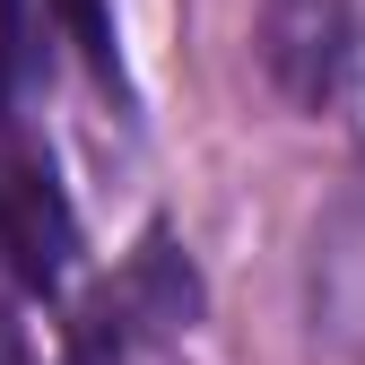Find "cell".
Masks as SVG:
<instances>
[{
  "instance_id": "1",
  "label": "cell",
  "mask_w": 365,
  "mask_h": 365,
  "mask_svg": "<svg viewBox=\"0 0 365 365\" xmlns=\"http://www.w3.org/2000/svg\"><path fill=\"white\" fill-rule=\"evenodd\" d=\"M356 9L348 0H261L252 18V61L296 113H322L356 78Z\"/></svg>"
},
{
  "instance_id": "2",
  "label": "cell",
  "mask_w": 365,
  "mask_h": 365,
  "mask_svg": "<svg viewBox=\"0 0 365 365\" xmlns=\"http://www.w3.org/2000/svg\"><path fill=\"white\" fill-rule=\"evenodd\" d=\"M304 365H365V200L313 226L304 261Z\"/></svg>"
},
{
  "instance_id": "3",
  "label": "cell",
  "mask_w": 365,
  "mask_h": 365,
  "mask_svg": "<svg viewBox=\"0 0 365 365\" xmlns=\"http://www.w3.org/2000/svg\"><path fill=\"white\" fill-rule=\"evenodd\" d=\"M78 252V226L61 209V192L26 165H0V261L18 269L26 287H61Z\"/></svg>"
},
{
  "instance_id": "4",
  "label": "cell",
  "mask_w": 365,
  "mask_h": 365,
  "mask_svg": "<svg viewBox=\"0 0 365 365\" xmlns=\"http://www.w3.org/2000/svg\"><path fill=\"white\" fill-rule=\"evenodd\" d=\"M192 313H200V279H192V261H182L165 235H148L140 252H130L122 287L105 296L96 322H113V331H182Z\"/></svg>"
},
{
  "instance_id": "5",
  "label": "cell",
  "mask_w": 365,
  "mask_h": 365,
  "mask_svg": "<svg viewBox=\"0 0 365 365\" xmlns=\"http://www.w3.org/2000/svg\"><path fill=\"white\" fill-rule=\"evenodd\" d=\"M61 18L78 26V53L96 61V78H105V87H122V53H113V26H105V9H96V0H61Z\"/></svg>"
},
{
  "instance_id": "6",
  "label": "cell",
  "mask_w": 365,
  "mask_h": 365,
  "mask_svg": "<svg viewBox=\"0 0 365 365\" xmlns=\"http://www.w3.org/2000/svg\"><path fill=\"white\" fill-rule=\"evenodd\" d=\"M18 53H26V0H0V96L18 78Z\"/></svg>"
},
{
  "instance_id": "7",
  "label": "cell",
  "mask_w": 365,
  "mask_h": 365,
  "mask_svg": "<svg viewBox=\"0 0 365 365\" xmlns=\"http://www.w3.org/2000/svg\"><path fill=\"white\" fill-rule=\"evenodd\" d=\"M348 87H356V148H365V43H356V78Z\"/></svg>"
}]
</instances>
